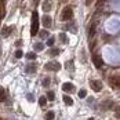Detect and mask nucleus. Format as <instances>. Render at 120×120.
<instances>
[{
    "instance_id": "nucleus-1",
    "label": "nucleus",
    "mask_w": 120,
    "mask_h": 120,
    "mask_svg": "<svg viewBox=\"0 0 120 120\" xmlns=\"http://www.w3.org/2000/svg\"><path fill=\"white\" fill-rule=\"evenodd\" d=\"M39 33V14L37 11H33L32 14V28H30V35L35 36Z\"/></svg>"
},
{
    "instance_id": "nucleus-2",
    "label": "nucleus",
    "mask_w": 120,
    "mask_h": 120,
    "mask_svg": "<svg viewBox=\"0 0 120 120\" xmlns=\"http://www.w3.org/2000/svg\"><path fill=\"white\" fill-rule=\"evenodd\" d=\"M44 69L46 71H52V72H58L61 69V65L57 62V61H50L44 65Z\"/></svg>"
},
{
    "instance_id": "nucleus-3",
    "label": "nucleus",
    "mask_w": 120,
    "mask_h": 120,
    "mask_svg": "<svg viewBox=\"0 0 120 120\" xmlns=\"http://www.w3.org/2000/svg\"><path fill=\"white\" fill-rule=\"evenodd\" d=\"M73 15V10L71 8V7H65L64 10H62V12H61V19L62 21H69L71 18H72Z\"/></svg>"
},
{
    "instance_id": "nucleus-4",
    "label": "nucleus",
    "mask_w": 120,
    "mask_h": 120,
    "mask_svg": "<svg viewBox=\"0 0 120 120\" xmlns=\"http://www.w3.org/2000/svg\"><path fill=\"white\" fill-rule=\"evenodd\" d=\"M93 64H94V66L98 68V69H101V68L104 66V60L101 58L99 54H94V55H93Z\"/></svg>"
},
{
    "instance_id": "nucleus-5",
    "label": "nucleus",
    "mask_w": 120,
    "mask_h": 120,
    "mask_svg": "<svg viewBox=\"0 0 120 120\" xmlns=\"http://www.w3.org/2000/svg\"><path fill=\"white\" fill-rule=\"evenodd\" d=\"M90 86H91V88H93L95 93H99V91L102 90V87H104L102 82H99V80H91V82H90Z\"/></svg>"
},
{
    "instance_id": "nucleus-6",
    "label": "nucleus",
    "mask_w": 120,
    "mask_h": 120,
    "mask_svg": "<svg viewBox=\"0 0 120 120\" xmlns=\"http://www.w3.org/2000/svg\"><path fill=\"white\" fill-rule=\"evenodd\" d=\"M109 82L112 86H116V87H120V75H113L109 77Z\"/></svg>"
},
{
    "instance_id": "nucleus-7",
    "label": "nucleus",
    "mask_w": 120,
    "mask_h": 120,
    "mask_svg": "<svg viewBox=\"0 0 120 120\" xmlns=\"http://www.w3.org/2000/svg\"><path fill=\"white\" fill-rule=\"evenodd\" d=\"M62 90L65 93H72V91H75V86L72 83H64L62 84Z\"/></svg>"
},
{
    "instance_id": "nucleus-8",
    "label": "nucleus",
    "mask_w": 120,
    "mask_h": 120,
    "mask_svg": "<svg viewBox=\"0 0 120 120\" xmlns=\"http://www.w3.org/2000/svg\"><path fill=\"white\" fill-rule=\"evenodd\" d=\"M12 32V26H4L3 29H1V36L3 37H8L11 35Z\"/></svg>"
},
{
    "instance_id": "nucleus-9",
    "label": "nucleus",
    "mask_w": 120,
    "mask_h": 120,
    "mask_svg": "<svg viewBox=\"0 0 120 120\" xmlns=\"http://www.w3.org/2000/svg\"><path fill=\"white\" fill-rule=\"evenodd\" d=\"M41 22H43V26L44 28H48V26H51V17L50 15H43V19H41Z\"/></svg>"
},
{
    "instance_id": "nucleus-10",
    "label": "nucleus",
    "mask_w": 120,
    "mask_h": 120,
    "mask_svg": "<svg viewBox=\"0 0 120 120\" xmlns=\"http://www.w3.org/2000/svg\"><path fill=\"white\" fill-rule=\"evenodd\" d=\"M95 32H97V22H94V24L90 26V30H88V37H90V39H93V37H94V35H95Z\"/></svg>"
},
{
    "instance_id": "nucleus-11",
    "label": "nucleus",
    "mask_w": 120,
    "mask_h": 120,
    "mask_svg": "<svg viewBox=\"0 0 120 120\" xmlns=\"http://www.w3.org/2000/svg\"><path fill=\"white\" fill-rule=\"evenodd\" d=\"M25 69H26V73H35L37 66H36V64H29V65H26Z\"/></svg>"
},
{
    "instance_id": "nucleus-12",
    "label": "nucleus",
    "mask_w": 120,
    "mask_h": 120,
    "mask_svg": "<svg viewBox=\"0 0 120 120\" xmlns=\"http://www.w3.org/2000/svg\"><path fill=\"white\" fill-rule=\"evenodd\" d=\"M110 108H113V101H104L102 102V105H101V109H110Z\"/></svg>"
},
{
    "instance_id": "nucleus-13",
    "label": "nucleus",
    "mask_w": 120,
    "mask_h": 120,
    "mask_svg": "<svg viewBox=\"0 0 120 120\" xmlns=\"http://www.w3.org/2000/svg\"><path fill=\"white\" fill-rule=\"evenodd\" d=\"M51 7H52V3H51V0H46L44 3H43V10L47 12L51 10Z\"/></svg>"
},
{
    "instance_id": "nucleus-14",
    "label": "nucleus",
    "mask_w": 120,
    "mask_h": 120,
    "mask_svg": "<svg viewBox=\"0 0 120 120\" xmlns=\"http://www.w3.org/2000/svg\"><path fill=\"white\" fill-rule=\"evenodd\" d=\"M64 102L68 105V106H71V105H73V99H72V97H69V95H64Z\"/></svg>"
},
{
    "instance_id": "nucleus-15",
    "label": "nucleus",
    "mask_w": 120,
    "mask_h": 120,
    "mask_svg": "<svg viewBox=\"0 0 120 120\" xmlns=\"http://www.w3.org/2000/svg\"><path fill=\"white\" fill-rule=\"evenodd\" d=\"M60 52H61V48H51L48 54H50L51 57H55V55H58Z\"/></svg>"
},
{
    "instance_id": "nucleus-16",
    "label": "nucleus",
    "mask_w": 120,
    "mask_h": 120,
    "mask_svg": "<svg viewBox=\"0 0 120 120\" xmlns=\"http://www.w3.org/2000/svg\"><path fill=\"white\" fill-rule=\"evenodd\" d=\"M54 117H55V113L52 110H48L46 113V120H54Z\"/></svg>"
},
{
    "instance_id": "nucleus-17",
    "label": "nucleus",
    "mask_w": 120,
    "mask_h": 120,
    "mask_svg": "<svg viewBox=\"0 0 120 120\" xmlns=\"http://www.w3.org/2000/svg\"><path fill=\"white\" fill-rule=\"evenodd\" d=\"M60 40L62 44H66L68 43V37H66V33H60Z\"/></svg>"
},
{
    "instance_id": "nucleus-18",
    "label": "nucleus",
    "mask_w": 120,
    "mask_h": 120,
    "mask_svg": "<svg viewBox=\"0 0 120 120\" xmlns=\"http://www.w3.org/2000/svg\"><path fill=\"white\" fill-rule=\"evenodd\" d=\"M48 101H54L55 99V95H54V91H47V95H46Z\"/></svg>"
},
{
    "instance_id": "nucleus-19",
    "label": "nucleus",
    "mask_w": 120,
    "mask_h": 120,
    "mask_svg": "<svg viewBox=\"0 0 120 120\" xmlns=\"http://www.w3.org/2000/svg\"><path fill=\"white\" fill-rule=\"evenodd\" d=\"M46 102H47V98H46V97H40V98H39L40 106H46Z\"/></svg>"
},
{
    "instance_id": "nucleus-20",
    "label": "nucleus",
    "mask_w": 120,
    "mask_h": 120,
    "mask_svg": "<svg viewBox=\"0 0 120 120\" xmlns=\"http://www.w3.org/2000/svg\"><path fill=\"white\" fill-rule=\"evenodd\" d=\"M44 50V46L41 44V43H37V44H35V51H43Z\"/></svg>"
},
{
    "instance_id": "nucleus-21",
    "label": "nucleus",
    "mask_w": 120,
    "mask_h": 120,
    "mask_svg": "<svg viewBox=\"0 0 120 120\" xmlns=\"http://www.w3.org/2000/svg\"><path fill=\"white\" fill-rule=\"evenodd\" d=\"M65 68H66V69H69V71H72V69H73V62H72V61H68V62L65 64Z\"/></svg>"
},
{
    "instance_id": "nucleus-22",
    "label": "nucleus",
    "mask_w": 120,
    "mask_h": 120,
    "mask_svg": "<svg viewBox=\"0 0 120 120\" xmlns=\"http://www.w3.org/2000/svg\"><path fill=\"white\" fill-rule=\"evenodd\" d=\"M50 83H51V79H50V77H44V80H43V87H48Z\"/></svg>"
},
{
    "instance_id": "nucleus-23",
    "label": "nucleus",
    "mask_w": 120,
    "mask_h": 120,
    "mask_svg": "<svg viewBox=\"0 0 120 120\" xmlns=\"http://www.w3.org/2000/svg\"><path fill=\"white\" fill-rule=\"evenodd\" d=\"M14 55H15V58H21V57L24 55V54H22V50H21V48H18V50L15 51V54H14Z\"/></svg>"
},
{
    "instance_id": "nucleus-24",
    "label": "nucleus",
    "mask_w": 120,
    "mask_h": 120,
    "mask_svg": "<svg viewBox=\"0 0 120 120\" xmlns=\"http://www.w3.org/2000/svg\"><path fill=\"white\" fill-rule=\"evenodd\" d=\"M26 58H29V60H36V52H28V54H26Z\"/></svg>"
},
{
    "instance_id": "nucleus-25",
    "label": "nucleus",
    "mask_w": 120,
    "mask_h": 120,
    "mask_svg": "<svg viewBox=\"0 0 120 120\" xmlns=\"http://www.w3.org/2000/svg\"><path fill=\"white\" fill-rule=\"evenodd\" d=\"M104 3H105V0H98L97 1V4H95V7H97V10H99L102 6H104Z\"/></svg>"
},
{
    "instance_id": "nucleus-26",
    "label": "nucleus",
    "mask_w": 120,
    "mask_h": 120,
    "mask_svg": "<svg viewBox=\"0 0 120 120\" xmlns=\"http://www.w3.org/2000/svg\"><path fill=\"white\" fill-rule=\"evenodd\" d=\"M115 116L120 117V105H116V108H115Z\"/></svg>"
},
{
    "instance_id": "nucleus-27",
    "label": "nucleus",
    "mask_w": 120,
    "mask_h": 120,
    "mask_svg": "<svg viewBox=\"0 0 120 120\" xmlns=\"http://www.w3.org/2000/svg\"><path fill=\"white\" fill-rule=\"evenodd\" d=\"M39 36H41L43 39H44V37L48 36V32L47 30H39Z\"/></svg>"
},
{
    "instance_id": "nucleus-28",
    "label": "nucleus",
    "mask_w": 120,
    "mask_h": 120,
    "mask_svg": "<svg viewBox=\"0 0 120 120\" xmlns=\"http://www.w3.org/2000/svg\"><path fill=\"white\" fill-rule=\"evenodd\" d=\"M54 43H55V39H54V37H50V39L47 40V46L48 47H50V46H54Z\"/></svg>"
},
{
    "instance_id": "nucleus-29",
    "label": "nucleus",
    "mask_w": 120,
    "mask_h": 120,
    "mask_svg": "<svg viewBox=\"0 0 120 120\" xmlns=\"http://www.w3.org/2000/svg\"><path fill=\"white\" fill-rule=\"evenodd\" d=\"M79 97H80V98H86V97H87V91H86V90H80V91H79Z\"/></svg>"
},
{
    "instance_id": "nucleus-30",
    "label": "nucleus",
    "mask_w": 120,
    "mask_h": 120,
    "mask_svg": "<svg viewBox=\"0 0 120 120\" xmlns=\"http://www.w3.org/2000/svg\"><path fill=\"white\" fill-rule=\"evenodd\" d=\"M4 93H6V91H4V88H3V87H1V86H0V97L3 95V94H4Z\"/></svg>"
},
{
    "instance_id": "nucleus-31",
    "label": "nucleus",
    "mask_w": 120,
    "mask_h": 120,
    "mask_svg": "<svg viewBox=\"0 0 120 120\" xmlns=\"http://www.w3.org/2000/svg\"><path fill=\"white\" fill-rule=\"evenodd\" d=\"M26 98H28L29 101H33V99H35V98H33V95H32V94H29V95L26 97Z\"/></svg>"
},
{
    "instance_id": "nucleus-32",
    "label": "nucleus",
    "mask_w": 120,
    "mask_h": 120,
    "mask_svg": "<svg viewBox=\"0 0 120 120\" xmlns=\"http://www.w3.org/2000/svg\"><path fill=\"white\" fill-rule=\"evenodd\" d=\"M104 40H109V35H104Z\"/></svg>"
},
{
    "instance_id": "nucleus-33",
    "label": "nucleus",
    "mask_w": 120,
    "mask_h": 120,
    "mask_svg": "<svg viewBox=\"0 0 120 120\" xmlns=\"http://www.w3.org/2000/svg\"><path fill=\"white\" fill-rule=\"evenodd\" d=\"M91 3V0H87V4H90Z\"/></svg>"
},
{
    "instance_id": "nucleus-34",
    "label": "nucleus",
    "mask_w": 120,
    "mask_h": 120,
    "mask_svg": "<svg viewBox=\"0 0 120 120\" xmlns=\"http://www.w3.org/2000/svg\"><path fill=\"white\" fill-rule=\"evenodd\" d=\"M87 120H94V117H90V119H87Z\"/></svg>"
}]
</instances>
